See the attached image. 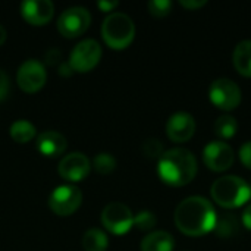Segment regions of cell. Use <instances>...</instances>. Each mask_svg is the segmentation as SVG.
<instances>
[{"mask_svg": "<svg viewBox=\"0 0 251 251\" xmlns=\"http://www.w3.org/2000/svg\"><path fill=\"white\" fill-rule=\"evenodd\" d=\"M71 72H72V68H71V65H69V63H62V65H60V68H59V74H60V75H63V76H69V75H71Z\"/></svg>", "mask_w": 251, "mask_h": 251, "instance_id": "obj_32", "label": "cell"}, {"mask_svg": "<svg viewBox=\"0 0 251 251\" xmlns=\"http://www.w3.org/2000/svg\"><path fill=\"white\" fill-rule=\"evenodd\" d=\"M197 159L187 149H171L162 154L157 165L159 178L171 187L188 185L197 175Z\"/></svg>", "mask_w": 251, "mask_h": 251, "instance_id": "obj_2", "label": "cell"}, {"mask_svg": "<svg viewBox=\"0 0 251 251\" xmlns=\"http://www.w3.org/2000/svg\"><path fill=\"white\" fill-rule=\"evenodd\" d=\"M101 37L110 49L124 50L135 37L134 21L126 13L112 12L101 24Z\"/></svg>", "mask_w": 251, "mask_h": 251, "instance_id": "obj_4", "label": "cell"}, {"mask_svg": "<svg viewBox=\"0 0 251 251\" xmlns=\"http://www.w3.org/2000/svg\"><path fill=\"white\" fill-rule=\"evenodd\" d=\"M212 199L224 209H237L244 206L251 197L250 184L235 175L218 178L210 190Z\"/></svg>", "mask_w": 251, "mask_h": 251, "instance_id": "obj_3", "label": "cell"}, {"mask_svg": "<svg viewBox=\"0 0 251 251\" xmlns=\"http://www.w3.org/2000/svg\"><path fill=\"white\" fill-rule=\"evenodd\" d=\"M216 212L213 204L200 196L182 200L175 210L176 228L188 237H201L212 232L216 224Z\"/></svg>", "mask_w": 251, "mask_h": 251, "instance_id": "obj_1", "label": "cell"}, {"mask_svg": "<svg viewBox=\"0 0 251 251\" xmlns=\"http://www.w3.org/2000/svg\"><path fill=\"white\" fill-rule=\"evenodd\" d=\"M196 119L187 112L174 113L166 122V135L174 143H187L196 134Z\"/></svg>", "mask_w": 251, "mask_h": 251, "instance_id": "obj_13", "label": "cell"}, {"mask_svg": "<svg viewBox=\"0 0 251 251\" xmlns=\"http://www.w3.org/2000/svg\"><path fill=\"white\" fill-rule=\"evenodd\" d=\"M141 151L149 159H160L162 154L165 153L163 144L157 138H149V140H146L143 143V146H141Z\"/></svg>", "mask_w": 251, "mask_h": 251, "instance_id": "obj_24", "label": "cell"}, {"mask_svg": "<svg viewBox=\"0 0 251 251\" xmlns=\"http://www.w3.org/2000/svg\"><path fill=\"white\" fill-rule=\"evenodd\" d=\"M179 4L185 9L196 10V9H201L203 6H206L207 1L206 0H179Z\"/></svg>", "mask_w": 251, "mask_h": 251, "instance_id": "obj_28", "label": "cell"}, {"mask_svg": "<svg viewBox=\"0 0 251 251\" xmlns=\"http://www.w3.org/2000/svg\"><path fill=\"white\" fill-rule=\"evenodd\" d=\"M238 122L231 115H222L215 122V132L222 140H229L237 134Z\"/></svg>", "mask_w": 251, "mask_h": 251, "instance_id": "obj_21", "label": "cell"}, {"mask_svg": "<svg viewBox=\"0 0 251 251\" xmlns=\"http://www.w3.org/2000/svg\"><path fill=\"white\" fill-rule=\"evenodd\" d=\"M175 240L166 231H154L146 235L141 241V251H174Z\"/></svg>", "mask_w": 251, "mask_h": 251, "instance_id": "obj_16", "label": "cell"}, {"mask_svg": "<svg viewBox=\"0 0 251 251\" xmlns=\"http://www.w3.org/2000/svg\"><path fill=\"white\" fill-rule=\"evenodd\" d=\"M232 60L240 75L251 78V40H244L237 44Z\"/></svg>", "mask_w": 251, "mask_h": 251, "instance_id": "obj_17", "label": "cell"}, {"mask_svg": "<svg viewBox=\"0 0 251 251\" xmlns=\"http://www.w3.org/2000/svg\"><path fill=\"white\" fill-rule=\"evenodd\" d=\"M93 166H94L97 174L109 175L116 168V159L109 153H99L93 160Z\"/></svg>", "mask_w": 251, "mask_h": 251, "instance_id": "obj_22", "label": "cell"}, {"mask_svg": "<svg viewBox=\"0 0 251 251\" xmlns=\"http://www.w3.org/2000/svg\"><path fill=\"white\" fill-rule=\"evenodd\" d=\"M241 222H243V225H244L247 229H250L251 231V203L244 209L243 216H241Z\"/></svg>", "mask_w": 251, "mask_h": 251, "instance_id": "obj_30", "label": "cell"}, {"mask_svg": "<svg viewBox=\"0 0 251 251\" xmlns=\"http://www.w3.org/2000/svg\"><path fill=\"white\" fill-rule=\"evenodd\" d=\"M101 224L110 234L124 235L134 226V215L124 203L113 201L103 209Z\"/></svg>", "mask_w": 251, "mask_h": 251, "instance_id": "obj_7", "label": "cell"}, {"mask_svg": "<svg viewBox=\"0 0 251 251\" xmlns=\"http://www.w3.org/2000/svg\"><path fill=\"white\" fill-rule=\"evenodd\" d=\"M157 218L150 210H141L134 216V226L140 231H151L156 226Z\"/></svg>", "mask_w": 251, "mask_h": 251, "instance_id": "obj_23", "label": "cell"}, {"mask_svg": "<svg viewBox=\"0 0 251 251\" xmlns=\"http://www.w3.org/2000/svg\"><path fill=\"white\" fill-rule=\"evenodd\" d=\"M81 243L85 251H106L109 246V238L101 229L93 228L82 235Z\"/></svg>", "mask_w": 251, "mask_h": 251, "instance_id": "obj_19", "label": "cell"}, {"mask_svg": "<svg viewBox=\"0 0 251 251\" xmlns=\"http://www.w3.org/2000/svg\"><path fill=\"white\" fill-rule=\"evenodd\" d=\"M119 3L116 1V0H113V1H107V0H101V1H99L97 3V6L103 10V12H112L116 6H118Z\"/></svg>", "mask_w": 251, "mask_h": 251, "instance_id": "obj_31", "label": "cell"}, {"mask_svg": "<svg viewBox=\"0 0 251 251\" xmlns=\"http://www.w3.org/2000/svg\"><path fill=\"white\" fill-rule=\"evenodd\" d=\"M91 24V13L88 9L74 6L63 10L57 19V29L66 38H75L82 35Z\"/></svg>", "mask_w": 251, "mask_h": 251, "instance_id": "obj_6", "label": "cell"}, {"mask_svg": "<svg viewBox=\"0 0 251 251\" xmlns=\"http://www.w3.org/2000/svg\"><path fill=\"white\" fill-rule=\"evenodd\" d=\"M59 60H60V51H59V50L50 49V50L46 53V62H47L49 65H56Z\"/></svg>", "mask_w": 251, "mask_h": 251, "instance_id": "obj_29", "label": "cell"}, {"mask_svg": "<svg viewBox=\"0 0 251 251\" xmlns=\"http://www.w3.org/2000/svg\"><path fill=\"white\" fill-rule=\"evenodd\" d=\"M149 12L156 18H163L171 13L172 10V1L169 0H151L147 4Z\"/></svg>", "mask_w": 251, "mask_h": 251, "instance_id": "obj_25", "label": "cell"}, {"mask_svg": "<svg viewBox=\"0 0 251 251\" xmlns=\"http://www.w3.org/2000/svg\"><path fill=\"white\" fill-rule=\"evenodd\" d=\"M47 81V72L46 68L41 62L35 59H28L25 60L16 74V82L19 88L28 94L37 93L44 87Z\"/></svg>", "mask_w": 251, "mask_h": 251, "instance_id": "obj_10", "label": "cell"}, {"mask_svg": "<svg viewBox=\"0 0 251 251\" xmlns=\"http://www.w3.org/2000/svg\"><path fill=\"white\" fill-rule=\"evenodd\" d=\"M37 150L46 157H59L66 150V138L57 131H44L37 137Z\"/></svg>", "mask_w": 251, "mask_h": 251, "instance_id": "obj_15", "label": "cell"}, {"mask_svg": "<svg viewBox=\"0 0 251 251\" xmlns=\"http://www.w3.org/2000/svg\"><path fill=\"white\" fill-rule=\"evenodd\" d=\"M82 203V193L75 185H60L49 197V207L59 216L75 213Z\"/></svg>", "mask_w": 251, "mask_h": 251, "instance_id": "obj_9", "label": "cell"}, {"mask_svg": "<svg viewBox=\"0 0 251 251\" xmlns=\"http://www.w3.org/2000/svg\"><path fill=\"white\" fill-rule=\"evenodd\" d=\"M250 188H251V184H250Z\"/></svg>", "mask_w": 251, "mask_h": 251, "instance_id": "obj_34", "label": "cell"}, {"mask_svg": "<svg viewBox=\"0 0 251 251\" xmlns=\"http://www.w3.org/2000/svg\"><path fill=\"white\" fill-rule=\"evenodd\" d=\"M210 101L221 110L231 112L241 103L243 93L238 84L229 78H219L210 84L209 88Z\"/></svg>", "mask_w": 251, "mask_h": 251, "instance_id": "obj_5", "label": "cell"}, {"mask_svg": "<svg viewBox=\"0 0 251 251\" xmlns=\"http://www.w3.org/2000/svg\"><path fill=\"white\" fill-rule=\"evenodd\" d=\"M101 59V46L96 40H82L78 43L69 56V65L75 72H90Z\"/></svg>", "mask_w": 251, "mask_h": 251, "instance_id": "obj_8", "label": "cell"}, {"mask_svg": "<svg viewBox=\"0 0 251 251\" xmlns=\"http://www.w3.org/2000/svg\"><path fill=\"white\" fill-rule=\"evenodd\" d=\"M54 13V6L50 0H26L21 3L22 18L35 26L46 25L51 21Z\"/></svg>", "mask_w": 251, "mask_h": 251, "instance_id": "obj_14", "label": "cell"}, {"mask_svg": "<svg viewBox=\"0 0 251 251\" xmlns=\"http://www.w3.org/2000/svg\"><path fill=\"white\" fill-rule=\"evenodd\" d=\"M9 88H10V84H9V76L7 74L0 69V101L4 100L9 94Z\"/></svg>", "mask_w": 251, "mask_h": 251, "instance_id": "obj_27", "label": "cell"}, {"mask_svg": "<svg viewBox=\"0 0 251 251\" xmlns=\"http://www.w3.org/2000/svg\"><path fill=\"white\" fill-rule=\"evenodd\" d=\"M35 126L28 122V121H16L10 125V137L13 141L19 143V144H24V143H28L31 141L34 137H35Z\"/></svg>", "mask_w": 251, "mask_h": 251, "instance_id": "obj_20", "label": "cell"}, {"mask_svg": "<svg viewBox=\"0 0 251 251\" xmlns=\"http://www.w3.org/2000/svg\"><path fill=\"white\" fill-rule=\"evenodd\" d=\"M238 156H240L241 163H243L247 169H250L251 171V141L244 143V144L240 147Z\"/></svg>", "mask_w": 251, "mask_h": 251, "instance_id": "obj_26", "label": "cell"}, {"mask_svg": "<svg viewBox=\"0 0 251 251\" xmlns=\"http://www.w3.org/2000/svg\"><path fill=\"white\" fill-rule=\"evenodd\" d=\"M6 37H7V32H6L4 26H3V25H0V46L6 41Z\"/></svg>", "mask_w": 251, "mask_h": 251, "instance_id": "obj_33", "label": "cell"}, {"mask_svg": "<svg viewBox=\"0 0 251 251\" xmlns=\"http://www.w3.org/2000/svg\"><path fill=\"white\" fill-rule=\"evenodd\" d=\"M240 221L234 213H224L216 218L215 234L219 238H234L240 234Z\"/></svg>", "mask_w": 251, "mask_h": 251, "instance_id": "obj_18", "label": "cell"}, {"mask_svg": "<svg viewBox=\"0 0 251 251\" xmlns=\"http://www.w3.org/2000/svg\"><path fill=\"white\" fill-rule=\"evenodd\" d=\"M235 160L234 150L225 141H212L203 150V162L213 172L228 171Z\"/></svg>", "mask_w": 251, "mask_h": 251, "instance_id": "obj_11", "label": "cell"}, {"mask_svg": "<svg viewBox=\"0 0 251 251\" xmlns=\"http://www.w3.org/2000/svg\"><path fill=\"white\" fill-rule=\"evenodd\" d=\"M90 171H91L90 159L79 151L66 154L65 157H62L57 166L59 175L69 182H79L85 179L90 175Z\"/></svg>", "mask_w": 251, "mask_h": 251, "instance_id": "obj_12", "label": "cell"}]
</instances>
